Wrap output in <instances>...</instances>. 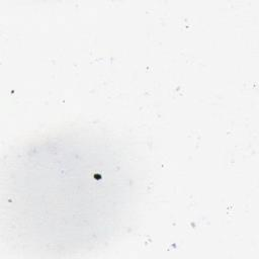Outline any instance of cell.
<instances>
[{
  "mask_svg": "<svg viewBox=\"0 0 259 259\" xmlns=\"http://www.w3.org/2000/svg\"><path fill=\"white\" fill-rule=\"evenodd\" d=\"M71 138L48 137L9 157L3 195L10 231L46 239L86 236L93 228H109L116 205L126 203L123 162L104 153V145Z\"/></svg>",
  "mask_w": 259,
  "mask_h": 259,
  "instance_id": "1",
  "label": "cell"
}]
</instances>
